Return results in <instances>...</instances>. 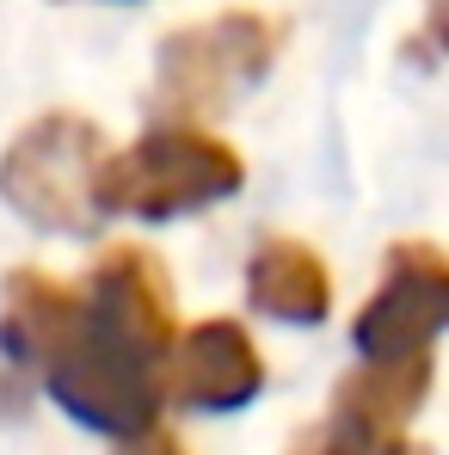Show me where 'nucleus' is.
<instances>
[{
  "label": "nucleus",
  "mask_w": 449,
  "mask_h": 455,
  "mask_svg": "<svg viewBox=\"0 0 449 455\" xmlns=\"http://www.w3.org/2000/svg\"><path fill=\"white\" fill-rule=\"evenodd\" d=\"M375 437L351 419V412H333L326 425H314L308 437H296V450L290 455H370Z\"/></svg>",
  "instance_id": "nucleus-10"
},
{
  "label": "nucleus",
  "mask_w": 449,
  "mask_h": 455,
  "mask_svg": "<svg viewBox=\"0 0 449 455\" xmlns=\"http://www.w3.org/2000/svg\"><path fill=\"white\" fill-rule=\"evenodd\" d=\"M277 56V25L253 12H228L166 37L160 50V99L179 111H222L234 92L265 80Z\"/></svg>",
  "instance_id": "nucleus-4"
},
{
  "label": "nucleus",
  "mask_w": 449,
  "mask_h": 455,
  "mask_svg": "<svg viewBox=\"0 0 449 455\" xmlns=\"http://www.w3.org/2000/svg\"><path fill=\"white\" fill-rule=\"evenodd\" d=\"M105 136L86 117H37L12 148L0 154V197L25 216L31 228L50 234H99V160Z\"/></svg>",
  "instance_id": "nucleus-2"
},
{
  "label": "nucleus",
  "mask_w": 449,
  "mask_h": 455,
  "mask_svg": "<svg viewBox=\"0 0 449 455\" xmlns=\"http://www.w3.org/2000/svg\"><path fill=\"white\" fill-rule=\"evenodd\" d=\"M449 320V271L431 246H394L388 277L357 314V351L364 363L425 357Z\"/></svg>",
  "instance_id": "nucleus-5"
},
{
  "label": "nucleus",
  "mask_w": 449,
  "mask_h": 455,
  "mask_svg": "<svg viewBox=\"0 0 449 455\" xmlns=\"http://www.w3.org/2000/svg\"><path fill=\"white\" fill-rule=\"evenodd\" d=\"M240 154L204 136V130H154L136 148L105 154L99 160V210H124V216H142V222H172V216H191V210H210L240 191Z\"/></svg>",
  "instance_id": "nucleus-1"
},
{
  "label": "nucleus",
  "mask_w": 449,
  "mask_h": 455,
  "mask_svg": "<svg viewBox=\"0 0 449 455\" xmlns=\"http://www.w3.org/2000/svg\"><path fill=\"white\" fill-rule=\"evenodd\" d=\"M246 296L259 314L284 320V326H314L333 307V277L314 259V246L301 240H265L246 265Z\"/></svg>",
  "instance_id": "nucleus-7"
},
{
  "label": "nucleus",
  "mask_w": 449,
  "mask_h": 455,
  "mask_svg": "<svg viewBox=\"0 0 449 455\" xmlns=\"http://www.w3.org/2000/svg\"><path fill=\"white\" fill-rule=\"evenodd\" d=\"M160 357L142 345L117 339L111 326H99L86 307H75V326L62 332V345L44 357V376L62 412H75L80 425L105 431V437H142L160 412Z\"/></svg>",
  "instance_id": "nucleus-3"
},
{
  "label": "nucleus",
  "mask_w": 449,
  "mask_h": 455,
  "mask_svg": "<svg viewBox=\"0 0 449 455\" xmlns=\"http://www.w3.org/2000/svg\"><path fill=\"white\" fill-rule=\"evenodd\" d=\"M130 455H179V450H172V443H160V437H154V443H142V450H130Z\"/></svg>",
  "instance_id": "nucleus-11"
},
{
  "label": "nucleus",
  "mask_w": 449,
  "mask_h": 455,
  "mask_svg": "<svg viewBox=\"0 0 449 455\" xmlns=\"http://www.w3.org/2000/svg\"><path fill=\"white\" fill-rule=\"evenodd\" d=\"M259 381H265V363H259L253 339H246L234 320H204V326H191V332L172 345V357H166V387H172V400H185V406H197V412H234V406H246V400L259 394Z\"/></svg>",
  "instance_id": "nucleus-6"
},
{
  "label": "nucleus",
  "mask_w": 449,
  "mask_h": 455,
  "mask_svg": "<svg viewBox=\"0 0 449 455\" xmlns=\"http://www.w3.org/2000/svg\"><path fill=\"white\" fill-rule=\"evenodd\" d=\"M388 455H419V450H413V443H394V450H388Z\"/></svg>",
  "instance_id": "nucleus-12"
},
{
  "label": "nucleus",
  "mask_w": 449,
  "mask_h": 455,
  "mask_svg": "<svg viewBox=\"0 0 449 455\" xmlns=\"http://www.w3.org/2000/svg\"><path fill=\"white\" fill-rule=\"evenodd\" d=\"M425 387H431V351H425V357L370 363L364 376H351L339 387V412H351L370 437H388V431H400V425L419 412Z\"/></svg>",
  "instance_id": "nucleus-9"
},
{
  "label": "nucleus",
  "mask_w": 449,
  "mask_h": 455,
  "mask_svg": "<svg viewBox=\"0 0 449 455\" xmlns=\"http://www.w3.org/2000/svg\"><path fill=\"white\" fill-rule=\"evenodd\" d=\"M75 307L80 296L50 283L44 271H12L6 277V314H0V345L25 363H44L62 345V332L75 326Z\"/></svg>",
  "instance_id": "nucleus-8"
}]
</instances>
